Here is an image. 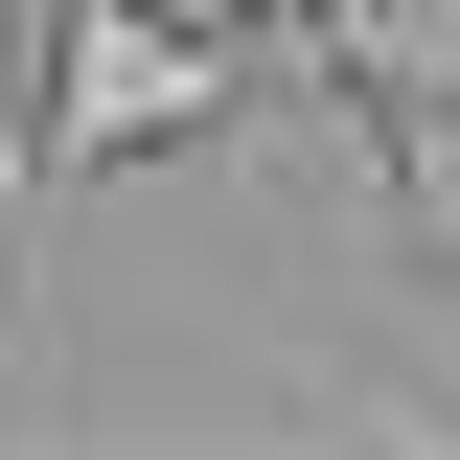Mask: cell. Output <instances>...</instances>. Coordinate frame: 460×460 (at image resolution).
Instances as JSON below:
<instances>
[{"mask_svg": "<svg viewBox=\"0 0 460 460\" xmlns=\"http://www.w3.org/2000/svg\"><path fill=\"white\" fill-rule=\"evenodd\" d=\"M253 47H277V23L69 0V23H47V162H162V138H230V115H253Z\"/></svg>", "mask_w": 460, "mask_h": 460, "instance_id": "obj_1", "label": "cell"}, {"mask_svg": "<svg viewBox=\"0 0 460 460\" xmlns=\"http://www.w3.org/2000/svg\"><path fill=\"white\" fill-rule=\"evenodd\" d=\"M47 184H69V162H47V93L0 69V299H23V253H47Z\"/></svg>", "mask_w": 460, "mask_h": 460, "instance_id": "obj_2", "label": "cell"}]
</instances>
